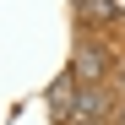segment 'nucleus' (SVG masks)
<instances>
[{"label": "nucleus", "mask_w": 125, "mask_h": 125, "mask_svg": "<svg viewBox=\"0 0 125 125\" xmlns=\"http://www.w3.org/2000/svg\"><path fill=\"white\" fill-rule=\"evenodd\" d=\"M71 103H76V82H71V76H60L54 87H49V109L65 120V114H71Z\"/></svg>", "instance_id": "obj_2"}, {"label": "nucleus", "mask_w": 125, "mask_h": 125, "mask_svg": "<svg viewBox=\"0 0 125 125\" xmlns=\"http://www.w3.org/2000/svg\"><path fill=\"white\" fill-rule=\"evenodd\" d=\"M76 71L87 76V82H98L103 71H109V60H103V49H98V44H82V49H76Z\"/></svg>", "instance_id": "obj_1"}, {"label": "nucleus", "mask_w": 125, "mask_h": 125, "mask_svg": "<svg viewBox=\"0 0 125 125\" xmlns=\"http://www.w3.org/2000/svg\"><path fill=\"white\" fill-rule=\"evenodd\" d=\"M120 120H125V114H120Z\"/></svg>", "instance_id": "obj_3"}]
</instances>
